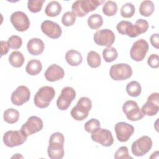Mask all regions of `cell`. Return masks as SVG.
<instances>
[{
	"instance_id": "38",
	"label": "cell",
	"mask_w": 159,
	"mask_h": 159,
	"mask_svg": "<svg viewBox=\"0 0 159 159\" xmlns=\"http://www.w3.org/2000/svg\"><path fill=\"white\" fill-rule=\"evenodd\" d=\"M7 44L10 48L18 49L22 46V40L19 36L12 35L8 39Z\"/></svg>"
},
{
	"instance_id": "35",
	"label": "cell",
	"mask_w": 159,
	"mask_h": 159,
	"mask_svg": "<svg viewBox=\"0 0 159 159\" xmlns=\"http://www.w3.org/2000/svg\"><path fill=\"white\" fill-rule=\"evenodd\" d=\"M75 21L76 16L71 11H67L62 16L61 22L65 26H71L75 24Z\"/></svg>"
},
{
	"instance_id": "30",
	"label": "cell",
	"mask_w": 159,
	"mask_h": 159,
	"mask_svg": "<svg viewBox=\"0 0 159 159\" xmlns=\"http://www.w3.org/2000/svg\"><path fill=\"white\" fill-rule=\"evenodd\" d=\"M103 19L98 14L91 15L88 19V25L91 29H98L102 25Z\"/></svg>"
},
{
	"instance_id": "12",
	"label": "cell",
	"mask_w": 159,
	"mask_h": 159,
	"mask_svg": "<svg viewBox=\"0 0 159 159\" xmlns=\"http://www.w3.org/2000/svg\"><path fill=\"white\" fill-rule=\"evenodd\" d=\"M10 20L15 29L19 32L27 30L30 25L29 17L26 14L22 11H16L13 12L11 15Z\"/></svg>"
},
{
	"instance_id": "33",
	"label": "cell",
	"mask_w": 159,
	"mask_h": 159,
	"mask_svg": "<svg viewBox=\"0 0 159 159\" xmlns=\"http://www.w3.org/2000/svg\"><path fill=\"white\" fill-rule=\"evenodd\" d=\"M135 9L134 5L130 2H127L122 5L120 8V15L124 18H130L135 13Z\"/></svg>"
},
{
	"instance_id": "2",
	"label": "cell",
	"mask_w": 159,
	"mask_h": 159,
	"mask_svg": "<svg viewBox=\"0 0 159 159\" xmlns=\"http://www.w3.org/2000/svg\"><path fill=\"white\" fill-rule=\"evenodd\" d=\"M104 2L103 0H78L75 1L71 6L72 12L76 17H82L89 12L94 11Z\"/></svg>"
},
{
	"instance_id": "36",
	"label": "cell",
	"mask_w": 159,
	"mask_h": 159,
	"mask_svg": "<svg viewBox=\"0 0 159 159\" xmlns=\"http://www.w3.org/2000/svg\"><path fill=\"white\" fill-rule=\"evenodd\" d=\"M100 127L99 121L94 118H92L84 124V129L88 133H93L94 130Z\"/></svg>"
},
{
	"instance_id": "27",
	"label": "cell",
	"mask_w": 159,
	"mask_h": 159,
	"mask_svg": "<svg viewBox=\"0 0 159 159\" xmlns=\"http://www.w3.org/2000/svg\"><path fill=\"white\" fill-rule=\"evenodd\" d=\"M4 120L8 124H14L17 122L19 118V112L14 108H9L4 112Z\"/></svg>"
},
{
	"instance_id": "8",
	"label": "cell",
	"mask_w": 159,
	"mask_h": 159,
	"mask_svg": "<svg viewBox=\"0 0 159 159\" xmlns=\"http://www.w3.org/2000/svg\"><path fill=\"white\" fill-rule=\"evenodd\" d=\"M122 111L127 118L131 121L141 120L145 116L137 103L132 100H128L124 102L122 106Z\"/></svg>"
},
{
	"instance_id": "23",
	"label": "cell",
	"mask_w": 159,
	"mask_h": 159,
	"mask_svg": "<svg viewBox=\"0 0 159 159\" xmlns=\"http://www.w3.org/2000/svg\"><path fill=\"white\" fill-rule=\"evenodd\" d=\"M42 70V65L41 61L36 59H32L29 61L25 67V71L31 76L38 75Z\"/></svg>"
},
{
	"instance_id": "42",
	"label": "cell",
	"mask_w": 159,
	"mask_h": 159,
	"mask_svg": "<svg viewBox=\"0 0 159 159\" xmlns=\"http://www.w3.org/2000/svg\"><path fill=\"white\" fill-rule=\"evenodd\" d=\"M9 46L7 44V42L6 41H1V56H3L7 53L9 52Z\"/></svg>"
},
{
	"instance_id": "34",
	"label": "cell",
	"mask_w": 159,
	"mask_h": 159,
	"mask_svg": "<svg viewBox=\"0 0 159 159\" xmlns=\"http://www.w3.org/2000/svg\"><path fill=\"white\" fill-rule=\"evenodd\" d=\"M44 2L45 0H29L27 2V7L30 12L36 13L41 11Z\"/></svg>"
},
{
	"instance_id": "41",
	"label": "cell",
	"mask_w": 159,
	"mask_h": 159,
	"mask_svg": "<svg viewBox=\"0 0 159 159\" xmlns=\"http://www.w3.org/2000/svg\"><path fill=\"white\" fill-rule=\"evenodd\" d=\"M150 43L152 45L153 47L155 48H159V42H158V34H153L150 36Z\"/></svg>"
},
{
	"instance_id": "40",
	"label": "cell",
	"mask_w": 159,
	"mask_h": 159,
	"mask_svg": "<svg viewBox=\"0 0 159 159\" xmlns=\"http://www.w3.org/2000/svg\"><path fill=\"white\" fill-rule=\"evenodd\" d=\"M147 63L148 66L153 68H157L159 66V57L157 54H151L148 59Z\"/></svg>"
},
{
	"instance_id": "18",
	"label": "cell",
	"mask_w": 159,
	"mask_h": 159,
	"mask_svg": "<svg viewBox=\"0 0 159 159\" xmlns=\"http://www.w3.org/2000/svg\"><path fill=\"white\" fill-rule=\"evenodd\" d=\"M41 30L45 35L53 39H58L62 33L61 28L57 23L48 20L42 22Z\"/></svg>"
},
{
	"instance_id": "10",
	"label": "cell",
	"mask_w": 159,
	"mask_h": 159,
	"mask_svg": "<svg viewBox=\"0 0 159 159\" xmlns=\"http://www.w3.org/2000/svg\"><path fill=\"white\" fill-rule=\"evenodd\" d=\"M75 98L76 91L72 87L66 86L63 88L57 100V107L61 111L66 110Z\"/></svg>"
},
{
	"instance_id": "4",
	"label": "cell",
	"mask_w": 159,
	"mask_h": 159,
	"mask_svg": "<svg viewBox=\"0 0 159 159\" xmlns=\"http://www.w3.org/2000/svg\"><path fill=\"white\" fill-rule=\"evenodd\" d=\"M92 107V102L88 97H82L71 111V117L76 120H83L88 116Z\"/></svg>"
},
{
	"instance_id": "26",
	"label": "cell",
	"mask_w": 159,
	"mask_h": 159,
	"mask_svg": "<svg viewBox=\"0 0 159 159\" xmlns=\"http://www.w3.org/2000/svg\"><path fill=\"white\" fill-rule=\"evenodd\" d=\"M155 10V6L152 1L146 0L141 2L139 7L140 14L145 17L150 16Z\"/></svg>"
},
{
	"instance_id": "39",
	"label": "cell",
	"mask_w": 159,
	"mask_h": 159,
	"mask_svg": "<svg viewBox=\"0 0 159 159\" xmlns=\"http://www.w3.org/2000/svg\"><path fill=\"white\" fill-rule=\"evenodd\" d=\"M114 158L128 159V158H132V157L129 155L128 148L125 146H122L119 148L118 150L114 154Z\"/></svg>"
},
{
	"instance_id": "37",
	"label": "cell",
	"mask_w": 159,
	"mask_h": 159,
	"mask_svg": "<svg viewBox=\"0 0 159 159\" xmlns=\"http://www.w3.org/2000/svg\"><path fill=\"white\" fill-rule=\"evenodd\" d=\"M134 25L139 35L146 32L148 29V22L143 19H139L136 20Z\"/></svg>"
},
{
	"instance_id": "9",
	"label": "cell",
	"mask_w": 159,
	"mask_h": 159,
	"mask_svg": "<svg viewBox=\"0 0 159 159\" xmlns=\"http://www.w3.org/2000/svg\"><path fill=\"white\" fill-rule=\"evenodd\" d=\"M148 49V42L144 39H139L133 43L130 50V56L134 61H142L145 57Z\"/></svg>"
},
{
	"instance_id": "20",
	"label": "cell",
	"mask_w": 159,
	"mask_h": 159,
	"mask_svg": "<svg viewBox=\"0 0 159 159\" xmlns=\"http://www.w3.org/2000/svg\"><path fill=\"white\" fill-rule=\"evenodd\" d=\"M116 29L119 34L128 35L132 38L136 37L139 35L135 25L129 21L122 20L119 22L117 24Z\"/></svg>"
},
{
	"instance_id": "6",
	"label": "cell",
	"mask_w": 159,
	"mask_h": 159,
	"mask_svg": "<svg viewBox=\"0 0 159 159\" xmlns=\"http://www.w3.org/2000/svg\"><path fill=\"white\" fill-rule=\"evenodd\" d=\"M152 144L153 142L150 137L147 135L142 136L132 144V152L136 157L143 156L151 150Z\"/></svg>"
},
{
	"instance_id": "29",
	"label": "cell",
	"mask_w": 159,
	"mask_h": 159,
	"mask_svg": "<svg viewBox=\"0 0 159 159\" xmlns=\"http://www.w3.org/2000/svg\"><path fill=\"white\" fill-rule=\"evenodd\" d=\"M87 62L90 67L98 68L101 65V58L98 53L95 51H90L87 55Z\"/></svg>"
},
{
	"instance_id": "1",
	"label": "cell",
	"mask_w": 159,
	"mask_h": 159,
	"mask_svg": "<svg viewBox=\"0 0 159 159\" xmlns=\"http://www.w3.org/2000/svg\"><path fill=\"white\" fill-rule=\"evenodd\" d=\"M65 137L60 132L53 133L49 139L47 148L48 156L51 159H61L64 156Z\"/></svg>"
},
{
	"instance_id": "3",
	"label": "cell",
	"mask_w": 159,
	"mask_h": 159,
	"mask_svg": "<svg viewBox=\"0 0 159 159\" xmlns=\"http://www.w3.org/2000/svg\"><path fill=\"white\" fill-rule=\"evenodd\" d=\"M55 96L53 88L48 86L41 87L36 93L34 102L35 105L40 109L47 107Z\"/></svg>"
},
{
	"instance_id": "15",
	"label": "cell",
	"mask_w": 159,
	"mask_h": 159,
	"mask_svg": "<svg viewBox=\"0 0 159 159\" xmlns=\"http://www.w3.org/2000/svg\"><path fill=\"white\" fill-rule=\"evenodd\" d=\"M159 109V94L152 93L147 98V102L142 106V111L144 115L153 116L157 114Z\"/></svg>"
},
{
	"instance_id": "14",
	"label": "cell",
	"mask_w": 159,
	"mask_h": 159,
	"mask_svg": "<svg viewBox=\"0 0 159 159\" xmlns=\"http://www.w3.org/2000/svg\"><path fill=\"white\" fill-rule=\"evenodd\" d=\"M43 126L42 120L37 116H32L29 117L27 122L21 126L20 130L28 137L30 135L40 131Z\"/></svg>"
},
{
	"instance_id": "13",
	"label": "cell",
	"mask_w": 159,
	"mask_h": 159,
	"mask_svg": "<svg viewBox=\"0 0 159 159\" xmlns=\"http://www.w3.org/2000/svg\"><path fill=\"white\" fill-rule=\"evenodd\" d=\"M91 137L93 141L99 143L104 147H110L114 142L111 132L107 129L101 127L91 133Z\"/></svg>"
},
{
	"instance_id": "25",
	"label": "cell",
	"mask_w": 159,
	"mask_h": 159,
	"mask_svg": "<svg viewBox=\"0 0 159 159\" xmlns=\"http://www.w3.org/2000/svg\"><path fill=\"white\" fill-rule=\"evenodd\" d=\"M9 62L15 68L21 67L24 63L23 54L19 51L12 52L9 56Z\"/></svg>"
},
{
	"instance_id": "22",
	"label": "cell",
	"mask_w": 159,
	"mask_h": 159,
	"mask_svg": "<svg viewBox=\"0 0 159 159\" xmlns=\"http://www.w3.org/2000/svg\"><path fill=\"white\" fill-rule=\"evenodd\" d=\"M65 60L70 65L76 66L82 63L83 57L78 51L70 50L65 54Z\"/></svg>"
},
{
	"instance_id": "7",
	"label": "cell",
	"mask_w": 159,
	"mask_h": 159,
	"mask_svg": "<svg viewBox=\"0 0 159 159\" xmlns=\"http://www.w3.org/2000/svg\"><path fill=\"white\" fill-rule=\"evenodd\" d=\"M27 136L20 130H9L3 135V142L8 147H14L22 145L27 140Z\"/></svg>"
},
{
	"instance_id": "17",
	"label": "cell",
	"mask_w": 159,
	"mask_h": 159,
	"mask_svg": "<svg viewBox=\"0 0 159 159\" xmlns=\"http://www.w3.org/2000/svg\"><path fill=\"white\" fill-rule=\"evenodd\" d=\"M30 97V92L25 86H19L14 91L11 96L12 103L16 106H21L27 102Z\"/></svg>"
},
{
	"instance_id": "28",
	"label": "cell",
	"mask_w": 159,
	"mask_h": 159,
	"mask_svg": "<svg viewBox=\"0 0 159 159\" xmlns=\"http://www.w3.org/2000/svg\"><path fill=\"white\" fill-rule=\"evenodd\" d=\"M126 91L129 96L132 97H137L141 93L142 88L139 82L132 81L127 84Z\"/></svg>"
},
{
	"instance_id": "11",
	"label": "cell",
	"mask_w": 159,
	"mask_h": 159,
	"mask_svg": "<svg viewBox=\"0 0 159 159\" xmlns=\"http://www.w3.org/2000/svg\"><path fill=\"white\" fill-rule=\"evenodd\" d=\"M114 33L110 29H103L96 31L93 36L94 42L99 46L111 47L115 41Z\"/></svg>"
},
{
	"instance_id": "24",
	"label": "cell",
	"mask_w": 159,
	"mask_h": 159,
	"mask_svg": "<svg viewBox=\"0 0 159 159\" xmlns=\"http://www.w3.org/2000/svg\"><path fill=\"white\" fill-rule=\"evenodd\" d=\"M61 6L56 1L49 2L45 9V13L48 17H56L61 13Z\"/></svg>"
},
{
	"instance_id": "16",
	"label": "cell",
	"mask_w": 159,
	"mask_h": 159,
	"mask_svg": "<svg viewBox=\"0 0 159 159\" xmlns=\"http://www.w3.org/2000/svg\"><path fill=\"white\" fill-rule=\"evenodd\" d=\"M114 129L117 139L120 142H127L134 132V126L124 122H117Z\"/></svg>"
},
{
	"instance_id": "19",
	"label": "cell",
	"mask_w": 159,
	"mask_h": 159,
	"mask_svg": "<svg viewBox=\"0 0 159 159\" xmlns=\"http://www.w3.org/2000/svg\"><path fill=\"white\" fill-rule=\"evenodd\" d=\"M65 76L63 69L57 64L50 65L45 72V79L50 82H54L62 79Z\"/></svg>"
},
{
	"instance_id": "5",
	"label": "cell",
	"mask_w": 159,
	"mask_h": 159,
	"mask_svg": "<svg viewBox=\"0 0 159 159\" xmlns=\"http://www.w3.org/2000/svg\"><path fill=\"white\" fill-rule=\"evenodd\" d=\"M132 75L131 66L127 63H117L111 66L109 70L111 78L115 81L126 80Z\"/></svg>"
},
{
	"instance_id": "21",
	"label": "cell",
	"mask_w": 159,
	"mask_h": 159,
	"mask_svg": "<svg viewBox=\"0 0 159 159\" xmlns=\"http://www.w3.org/2000/svg\"><path fill=\"white\" fill-rule=\"evenodd\" d=\"M45 45L43 42L39 38L30 39L27 44V48L29 53L32 55H39L44 50Z\"/></svg>"
},
{
	"instance_id": "31",
	"label": "cell",
	"mask_w": 159,
	"mask_h": 159,
	"mask_svg": "<svg viewBox=\"0 0 159 159\" xmlns=\"http://www.w3.org/2000/svg\"><path fill=\"white\" fill-rule=\"evenodd\" d=\"M102 57L105 61L111 63L116 60L118 57L117 50L114 47H107L102 51Z\"/></svg>"
},
{
	"instance_id": "32",
	"label": "cell",
	"mask_w": 159,
	"mask_h": 159,
	"mask_svg": "<svg viewBox=\"0 0 159 159\" xmlns=\"http://www.w3.org/2000/svg\"><path fill=\"white\" fill-rule=\"evenodd\" d=\"M117 4L112 1H107L102 7V12L106 16H113L117 11Z\"/></svg>"
}]
</instances>
